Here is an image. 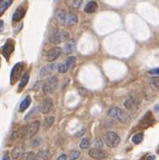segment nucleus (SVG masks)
<instances>
[{"instance_id":"a211bd4d","label":"nucleus","mask_w":159,"mask_h":160,"mask_svg":"<svg viewBox=\"0 0 159 160\" xmlns=\"http://www.w3.org/2000/svg\"><path fill=\"white\" fill-rule=\"evenodd\" d=\"M30 103H31V97L30 96L25 97L23 100V102H21V104H20V108H19L20 112H23L24 110H26L27 108L29 107Z\"/></svg>"},{"instance_id":"f257e3e1","label":"nucleus","mask_w":159,"mask_h":160,"mask_svg":"<svg viewBox=\"0 0 159 160\" xmlns=\"http://www.w3.org/2000/svg\"><path fill=\"white\" fill-rule=\"evenodd\" d=\"M55 18L58 23L64 26H73L77 23L78 19L72 12H67L63 9H59L55 13Z\"/></svg>"},{"instance_id":"bb28decb","label":"nucleus","mask_w":159,"mask_h":160,"mask_svg":"<svg viewBox=\"0 0 159 160\" xmlns=\"http://www.w3.org/2000/svg\"><path fill=\"white\" fill-rule=\"evenodd\" d=\"M151 84L153 87H155V89H159V76H155L151 78Z\"/></svg>"},{"instance_id":"0eeeda50","label":"nucleus","mask_w":159,"mask_h":160,"mask_svg":"<svg viewBox=\"0 0 159 160\" xmlns=\"http://www.w3.org/2000/svg\"><path fill=\"white\" fill-rule=\"evenodd\" d=\"M89 156L94 158V159H97V160H102V159H104L107 157V153L104 151V150H102L100 148H92L89 150Z\"/></svg>"},{"instance_id":"412c9836","label":"nucleus","mask_w":159,"mask_h":160,"mask_svg":"<svg viewBox=\"0 0 159 160\" xmlns=\"http://www.w3.org/2000/svg\"><path fill=\"white\" fill-rule=\"evenodd\" d=\"M28 80H29V74L28 73H25L23 75V76L21 77V79L20 85H19V89L20 90H23V87L27 85V83H28Z\"/></svg>"},{"instance_id":"4c0bfd02","label":"nucleus","mask_w":159,"mask_h":160,"mask_svg":"<svg viewBox=\"0 0 159 160\" xmlns=\"http://www.w3.org/2000/svg\"><path fill=\"white\" fill-rule=\"evenodd\" d=\"M155 110H156V111H159V105H156L155 106Z\"/></svg>"},{"instance_id":"4be33fe9","label":"nucleus","mask_w":159,"mask_h":160,"mask_svg":"<svg viewBox=\"0 0 159 160\" xmlns=\"http://www.w3.org/2000/svg\"><path fill=\"white\" fill-rule=\"evenodd\" d=\"M142 139H143V133H142V132H139V133L135 134L132 137L131 141H132V142L134 143V144H139L140 142H141Z\"/></svg>"},{"instance_id":"39448f33","label":"nucleus","mask_w":159,"mask_h":160,"mask_svg":"<svg viewBox=\"0 0 159 160\" xmlns=\"http://www.w3.org/2000/svg\"><path fill=\"white\" fill-rule=\"evenodd\" d=\"M69 39V35L66 32L61 30H54L50 36V41L54 44H60L61 42Z\"/></svg>"},{"instance_id":"aec40b11","label":"nucleus","mask_w":159,"mask_h":160,"mask_svg":"<svg viewBox=\"0 0 159 160\" xmlns=\"http://www.w3.org/2000/svg\"><path fill=\"white\" fill-rule=\"evenodd\" d=\"M38 160H48L49 157V151L45 149V150H41L38 152L37 156H36Z\"/></svg>"},{"instance_id":"dca6fc26","label":"nucleus","mask_w":159,"mask_h":160,"mask_svg":"<svg viewBox=\"0 0 159 160\" xmlns=\"http://www.w3.org/2000/svg\"><path fill=\"white\" fill-rule=\"evenodd\" d=\"M23 146H16L12 152H11V156L13 159H18L20 156H21L23 154Z\"/></svg>"},{"instance_id":"f8f14e48","label":"nucleus","mask_w":159,"mask_h":160,"mask_svg":"<svg viewBox=\"0 0 159 160\" xmlns=\"http://www.w3.org/2000/svg\"><path fill=\"white\" fill-rule=\"evenodd\" d=\"M56 67H58V64H55V63H50V64L44 66L40 71V76L44 77V76L48 75Z\"/></svg>"},{"instance_id":"f03ea898","label":"nucleus","mask_w":159,"mask_h":160,"mask_svg":"<svg viewBox=\"0 0 159 160\" xmlns=\"http://www.w3.org/2000/svg\"><path fill=\"white\" fill-rule=\"evenodd\" d=\"M108 115L112 118L118 120L121 123H128L130 120L129 115L118 107H112L109 109Z\"/></svg>"},{"instance_id":"6ab92c4d","label":"nucleus","mask_w":159,"mask_h":160,"mask_svg":"<svg viewBox=\"0 0 159 160\" xmlns=\"http://www.w3.org/2000/svg\"><path fill=\"white\" fill-rule=\"evenodd\" d=\"M12 3V0H0V16L6 10Z\"/></svg>"},{"instance_id":"c756f323","label":"nucleus","mask_w":159,"mask_h":160,"mask_svg":"<svg viewBox=\"0 0 159 160\" xmlns=\"http://www.w3.org/2000/svg\"><path fill=\"white\" fill-rule=\"evenodd\" d=\"M94 145L96 148H102L103 147V142L100 139V138H96V139L94 140Z\"/></svg>"},{"instance_id":"6e6552de","label":"nucleus","mask_w":159,"mask_h":160,"mask_svg":"<svg viewBox=\"0 0 159 160\" xmlns=\"http://www.w3.org/2000/svg\"><path fill=\"white\" fill-rule=\"evenodd\" d=\"M52 106H53L52 100L50 98H47L39 104L38 110H39V112L42 114H48L52 109Z\"/></svg>"},{"instance_id":"72a5a7b5","label":"nucleus","mask_w":159,"mask_h":160,"mask_svg":"<svg viewBox=\"0 0 159 160\" xmlns=\"http://www.w3.org/2000/svg\"><path fill=\"white\" fill-rule=\"evenodd\" d=\"M57 160H67V156L66 154H62V156H60L58 157Z\"/></svg>"},{"instance_id":"473e14b6","label":"nucleus","mask_w":159,"mask_h":160,"mask_svg":"<svg viewBox=\"0 0 159 160\" xmlns=\"http://www.w3.org/2000/svg\"><path fill=\"white\" fill-rule=\"evenodd\" d=\"M151 75H159V68H155L150 71Z\"/></svg>"},{"instance_id":"20e7f679","label":"nucleus","mask_w":159,"mask_h":160,"mask_svg":"<svg viewBox=\"0 0 159 160\" xmlns=\"http://www.w3.org/2000/svg\"><path fill=\"white\" fill-rule=\"evenodd\" d=\"M58 78L56 76H51L50 78L47 79L45 83L43 84V91L45 94H51L58 89Z\"/></svg>"},{"instance_id":"b1692460","label":"nucleus","mask_w":159,"mask_h":160,"mask_svg":"<svg viewBox=\"0 0 159 160\" xmlns=\"http://www.w3.org/2000/svg\"><path fill=\"white\" fill-rule=\"evenodd\" d=\"M90 144H91V142H90V140L89 139V138H84V139L81 141L79 146L81 149H87L90 146Z\"/></svg>"},{"instance_id":"2eb2a0df","label":"nucleus","mask_w":159,"mask_h":160,"mask_svg":"<svg viewBox=\"0 0 159 160\" xmlns=\"http://www.w3.org/2000/svg\"><path fill=\"white\" fill-rule=\"evenodd\" d=\"M97 9H98V4L95 1H90L86 5L84 10L86 13H93L96 11Z\"/></svg>"},{"instance_id":"e433bc0d","label":"nucleus","mask_w":159,"mask_h":160,"mask_svg":"<svg viewBox=\"0 0 159 160\" xmlns=\"http://www.w3.org/2000/svg\"><path fill=\"white\" fill-rule=\"evenodd\" d=\"M2 160H9V157L8 154H5V156H3V158H2Z\"/></svg>"},{"instance_id":"7c9ffc66","label":"nucleus","mask_w":159,"mask_h":160,"mask_svg":"<svg viewBox=\"0 0 159 160\" xmlns=\"http://www.w3.org/2000/svg\"><path fill=\"white\" fill-rule=\"evenodd\" d=\"M75 63V57H69L66 60H65V63H66V65L68 66L69 68H70L71 66H72Z\"/></svg>"},{"instance_id":"393cba45","label":"nucleus","mask_w":159,"mask_h":160,"mask_svg":"<svg viewBox=\"0 0 159 160\" xmlns=\"http://www.w3.org/2000/svg\"><path fill=\"white\" fill-rule=\"evenodd\" d=\"M68 69H69V67L66 65V63H65L58 64V70L61 74H63V73H65V72H67Z\"/></svg>"},{"instance_id":"9b49d317","label":"nucleus","mask_w":159,"mask_h":160,"mask_svg":"<svg viewBox=\"0 0 159 160\" xmlns=\"http://www.w3.org/2000/svg\"><path fill=\"white\" fill-rule=\"evenodd\" d=\"M40 128V122L39 121H34V122H32L30 124V126L27 128V137L29 138H32L34 137L38 129Z\"/></svg>"},{"instance_id":"7ed1b4c3","label":"nucleus","mask_w":159,"mask_h":160,"mask_svg":"<svg viewBox=\"0 0 159 160\" xmlns=\"http://www.w3.org/2000/svg\"><path fill=\"white\" fill-rule=\"evenodd\" d=\"M102 140H103L104 143L110 148L116 147L120 143V141H121L118 134L116 132H114V131H108L106 133H104Z\"/></svg>"},{"instance_id":"4468645a","label":"nucleus","mask_w":159,"mask_h":160,"mask_svg":"<svg viewBox=\"0 0 159 160\" xmlns=\"http://www.w3.org/2000/svg\"><path fill=\"white\" fill-rule=\"evenodd\" d=\"M24 15H25V9L23 8H19L16 9V11L14 12L12 20L14 21H19L24 17Z\"/></svg>"},{"instance_id":"a878e982","label":"nucleus","mask_w":159,"mask_h":160,"mask_svg":"<svg viewBox=\"0 0 159 160\" xmlns=\"http://www.w3.org/2000/svg\"><path fill=\"white\" fill-rule=\"evenodd\" d=\"M41 142H42V140H41V138L40 137H35L34 139H33L32 141V146L33 147H37V146H39L41 144Z\"/></svg>"},{"instance_id":"f3484780","label":"nucleus","mask_w":159,"mask_h":160,"mask_svg":"<svg viewBox=\"0 0 159 160\" xmlns=\"http://www.w3.org/2000/svg\"><path fill=\"white\" fill-rule=\"evenodd\" d=\"M75 41H69L68 43H66V45L64 47V52L66 54H71L73 53L75 50Z\"/></svg>"},{"instance_id":"c9c22d12","label":"nucleus","mask_w":159,"mask_h":160,"mask_svg":"<svg viewBox=\"0 0 159 160\" xmlns=\"http://www.w3.org/2000/svg\"><path fill=\"white\" fill-rule=\"evenodd\" d=\"M155 156H150L147 157V160H155Z\"/></svg>"},{"instance_id":"f704fd0d","label":"nucleus","mask_w":159,"mask_h":160,"mask_svg":"<svg viewBox=\"0 0 159 160\" xmlns=\"http://www.w3.org/2000/svg\"><path fill=\"white\" fill-rule=\"evenodd\" d=\"M3 28H4V23L3 21H0V32L3 31Z\"/></svg>"},{"instance_id":"423d86ee","label":"nucleus","mask_w":159,"mask_h":160,"mask_svg":"<svg viewBox=\"0 0 159 160\" xmlns=\"http://www.w3.org/2000/svg\"><path fill=\"white\" fill-rule=\"evenodd\" d=\"M23 63H18L15 64L13 69L11 70V75H10V83L14 84V82L19 79L21 73L23 72Z\"/></svg>"},{"instance_id":"cd10ccee","label":"nucleus","mask_w":159,"mask_h":160,"mask_svg":"<svg viewBox=\"0 0 159 160\" xmlns=\"http://www.w3.org/2000/svg\"><path fill=\"white\" fill-rule=\"evenodd\" d=\"M35 154L33 152H29L23 156V160H35Z\"/></svg>"},{"instance_id":"1a4fd4ad","label":"nucleus","mask_w":159,"mask_h":160,"mask_svg":"<svg viewBox=\"0 0 159 160\" xmlns=\"http://www.w3.org/2000/svg\"><path fill=\"white\" fill-rule=\"evenodd\" d=\"M13 50H14V42L11 39H9L6 42V44H5V46L2 48V54H3V56L9 60L10 55H11Z\"/></svg>"},{"instance_id":"5701e85b","label":"nucleus","mask_w":159,"mask_h":160,"mask_svg":"<svg viewBox=\"0 0 159 160\" xmlns=\"http://www.w3.org/2000/svg\"><path fill=\"white\" fill-rule=\"evenodd\" d=\"M54 120H55V119H54L53 117H46L45 120H44V128H45L46 129H49L53 125Z\"/></svg>"},{"instance_id":"9d476101","label":"nucleus","mask_w":159,"mask_h":160,"mask_svg":"<svg viewBox=\"0 0 159 160\" xmlns=\"http://www.w3.org/2000/svg\"><path fill=\"white\" fill-rule=\"evenodd\" d=\"M62 53V48L56 47V48H53L51 49H49L48 54H47V60L48 62H54L56 59H58V57L61 55Z\"/></svg>"},{"instance_id":"ddd939ff","label":"nucleus","mask_w":159,"mask_h":160,"mask_svg":"<svg viewBox=\"0 0 159 160\" xmlns=\"http://www.w3.org/2000/svg\"><path fill=\"white\" fill-rule=\"evenodd\" d=\"M124 105L127 109L130 110V111H135V110L138 109V103L135 102L134 99H131V98L128 99V100L125 102Z\"/></svg>"},{"instance_id":"c85d7f7f","label":"nucleus","mask_w":159,"mask_h":160,"mask_svg":"<svg viewBox=\"0 0 159 160\" xmlns=\"http://www.w3.org/2000/svg\"><path fill=\"white\" fill-rule=\"evenodd\" d=\"M79 156H80V152L79 151H73V152H71L70 156H69L71 160H76Z\"/></svg>"},{"instance_id":"2f4dec72","label":"nucleus","mask_w":159,"mask_h":160,"mask_svg":"<svg viewBox=\"0 0 159 160\" xmlns=\"http://www.w3.org/2000/svg\"><path fill=\"white\" fill-rule=\"evenodd\" d=\"M82 0H73V2H72V8L74 9H78L80 8V6L82 5Z\"/></svg>"}]
</instances>
